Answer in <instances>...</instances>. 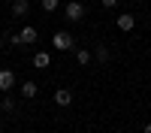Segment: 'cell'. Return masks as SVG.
I'll use <instances>...</instances> for the list:
<instances>
[{
	"instance_id": "8",
	"label": "cell",
	"mask_w": 151,
	"mask_h": 133,
	"mask_svg": "<svg viewBox=\"0 0 151 133\" xmlns=\"http://www.w3.org/2000/svg\"><path fill=\"white\" fill-rule=\"evenodd\" d=\"M115 24H118V30H124V33H127V30H133V27H136V18L130 15V12H121Z\"/></svg>"
},
{
	"instance_id": "13",
	"label": "cell",
	"mask_w": 151,
	"mask_h": 133,
	"mask_svg": "<svg viewBox=\"0 0 151 133\" xmlns=\"http://www.w3.org/2000/svg\"><path fill=\"white\" fill-rule=\"evenodd\" d=\"M15 106H18V100H12V97H3V100H0V109H3V112H15Z\"/></svg>"
},
{
	"instance_id": "4",
	"label": "cell",
	"mask_w": 151,
	"mask_h": 133,
	"mask_svg": "<svg viewBox=\"0 0 151 133\" xmlns=\"http://www.w3.org/2000/svg\"><path fill=\"white\" fill-rule=\"evenodd\" d=\"M36 94H40V85L33 79H24L21 82V100H36Z\"/></svg>"
},
{
	"instance_id": "3",
	"label": "cell",
	"mask_w": 151,
	"mask_h": 133,
	"mask_svg": "<svg viewBox=\"0 0 151 133\" xmlns=\"http://www.w3.org/2000/svg\"><path fill=\"white\" fill-rule=\"evenodd\" d=\"M15 73H12V70H0V94H9L12 88H15Z\"/></svg>"
},
{
	"instance_id": "6",
	"label": "cell",
	"mask_w": 151,
	"mask_h": 133,
	"mask_svg": "<svg viewBox=\"0 0 151 133\" xmlns=\"http://www.w3.org/2000/svg\"><path fill=\"white\" fill-rule=\"evenodd\" d=\"M12 18H27L30 15V3H27V0H12Z\"/></svg>"
},
{
	"instance_id": "7",
	"label": "cell",
	"mask_w": 151,
	"mask_h": 133,
	"mask_svg": "<svg viewBox=\"0 0 151 133\" xmlns=\"http://www.w3.org/2000/svg\"><path fill=\"white\" fill-rule=\"evenodd\" d=\"M55 103H58L60 109L73 106V91H70V88H58V91H55Z\"/></svg>"
},
{
	"instance_id": "10",
	"label": "cell",
	"mask_w": 151,
	"mask_h": 133,
	"mask_svg": "<svg viewBox=\"0 0 151 133\" xmlns=\"http://www.w3.org/2000/svg\"><path fill=\"white\" fill-rule=\"evenodd\" d=\"M76 60H79L82 67H88V64H91L94 58H91V52H88V48H76Z\"/></svg>"
},
{
	"instance_id": "5",
	"label": "cell",
	"mask_w": 151,
	"mask_h": 133,
	"mask_svg": "<svg viewBox=\"0 0 151 133\" xmlns=\"http://www.w3.org/2000/svg\"><path fill=\"white\" fill-rule=\"evenodd\" d=\"M36 40H40V30H36V27H21L18 30V42L21 45H33Z\"/></svg>"
},
{
	"instance_id": "15",
	"label": "cell",
	"mask_w": 151,
	"mask_h": 133,
	"mask_svg": "<svg viewBox=\"0 0 151 133\" xmlns=\"http://www.w3.org/2000/svg\"><path fill=\"white\" fill-rule=\"evenodd\" d=\"M145 133H151V124H145Z\"/></svg>"
},
{
	"instance_id": "11",
	"label": "cell",
	"mask_w": 151,
	"mask_h": 133,
	"mask_svg": "<svg viewBox=\"0 0 151 133\" xmlns=\"http://www.w3.org/2000/svg\"><path fill=\"white\" fill-rule=\"evenodd\" d=\"M91 58H97L100 64H106V60H109L112 55H109V48H106V45H97V52H91Z\"/></svg>"
},
{
	"instance_id": "12",
	"label": "cell",
	"mask_w": 151,
	"mask_h": 133,
	"mask_svg": "<svg viewBox=\"0 0 151 133\" xmlns=\"http://www.w3.org/2000/svg\"><path fill=\"white\" fill-rule=\"evenodd\" d=\"M40 6L45 9V15H52V12H55V9L60 6V0H40Z\"/></svg>"
},
{
	"instance_id": "16",
	"label": "cell",
	"mask_w": 151,
	"mask_h": 133,
	"mask_svg": "<svg viewBox=\"0 0 151 133\" xmlns=\"http://www.w3.org/2000/svg\"><path fill=\"white\" fill-rule=\"evenodd\" d=\"M0 48H3V36H0Z\"/></svg>"
},
{
	"instance_id": "9",
	"label": "cell",
	"mask_w": 151,
	"mask_h": 133,
	"mask_svg": "<svg viewBox=\"0 0 151 133\" xmlns=\"http://www.w3.org/2000/svg\"><path fill=\"white\" fill-rule=\"evenodd\" d=\"M48 64H52V55H48V52H36L33 55V67L36 70H45Z\"/></svg>"
},
{
	"instance_id": "2",
	"label": "cell",
	"mask_w": 151,
	"mask_h": 133,
	"mask_svg": "<svg viewBox=\"0 0 151 133\" xmlns=\"http://www.w3.org/2000/svg\"><path fill=\"white\" fill-rule=\"evenodd\" d=\"M52 42H55V48H58V52H70V48L76 45V40H73V33H70V30H58Z\"/></svg>"
},
{
	"instance_id": "14",
	"label": "cell",
	"mask_w": 151,
	"mask_h": 133,
	"mask_svg": "<svg viewBox=\"0 0 151 133\" xmlns=\"http://www.w3.org/2000/svg\"><path fill=\"white\" fill-rule=\"evenodd\" d=\"M100 6H103V9H115L118 0H100Z\"/></svg>"
},
{
	"instance_id": "1",
	"label": "cell",
	"mask_w": 151,
	"mask_h": 133,
	"mask_svg": "<svg viewBox=\"0 0 151 133\" xmlns=\"http://www.w3.org/2000/svg\"><path fill=\"white\" fill-rule=\"evenodd\" d=\"M64 15H67V21H82V18H85V3L70 0V3L64 6Z\"/></svg>"
}]
</instances>
